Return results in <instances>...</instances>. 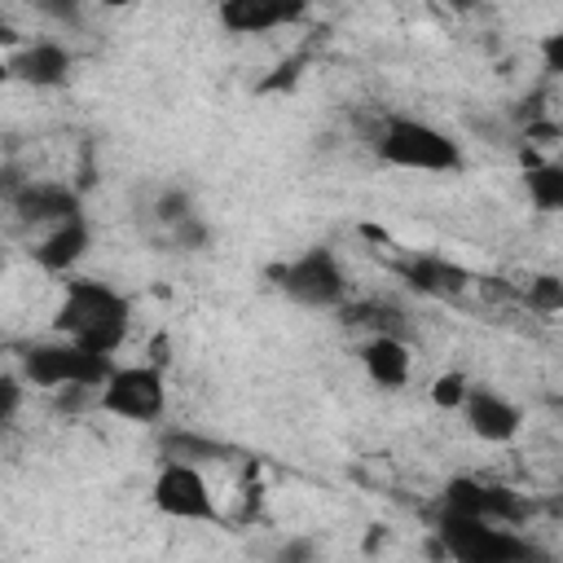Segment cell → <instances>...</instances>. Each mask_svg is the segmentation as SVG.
I'll list each match as a JSON object with an SVG mask.
<instances>
[{
	"mask_svg": "<svg viewBox=\"0 0 563 563\" xmlns=\"http://www.w3.org/2000/svg\"><path fill=\"white\" fill-rule=\"evenodd\" d=\"M88 246H92V224H88V216H79V220H66V224L48 229V233L31 246V260H35L44 273L75 277V268L84 264Z\"/></svg>",
	"mask_w": 563,
	"mask_h": 563,
	"instance_id": "12",
	"label": "cell"
},
{
	"mask_svg": "<svg viewBox=\"0 0 563 563\" xmlns=\"http://www.w3.org/2000/svg\"><path fill=\"white\" fill-rule=\"evenodd\" d=\"M150 501L158 515L176 523H220V506L207 488V475L189 462H163L150 488Z\"/></svg>",
	"mask_w": 563,
	"mask_h": 563,
	"instance_id": "7",
	"label": "cell"
},
{
	"mask_svg": "<svg viewBox=\"0 0 563 563\" xmlns=\"http://www.w3.org/2000/svg\"><path fill=\"white\" fill-rule=\"evenodd\" d=\"M537 57H541L545 75L563 79V26H559V31H550V35H541V44H537Z\"/></svg>",
	"mask_w": 563,
	"mask_h": 563,
	"instance_id": "22",
	"label": "cell"
},
{
	"mask_svg": "<svg viewBox=\"0 0 563 563\" xmlns=\"http://www.w3.org/2000/svg\"><path fill=\"white\" fill-rule=\"evenodd\" d=\"M321 559V541L308 537V532H295V537H282L268 554V563H317Z\"/></svg>",
	"mask_w": 563,
	"mask_h": 563,
	"instance_id": "20",
	"label": "cell"
},
{
	"mask_svg": "<svg viewBox=\"0 0 563 563\" xmlns=\"http://www.w3.org/2000/svg\"><path fill=\"white\" fill-rule=\"evenodd\" d=\"M471 387H475V383H471L462 369H444V374L431 383V405H435V409H453V413H457V409L466 405Z\"/></svg>",
	"mask_w": 563,
	"mask_h": 563,
	"instance_id": "18",
	"label": "cell"
},
{
	"mask_svg": "<svg viewBox=\"0 0 563 563\" xmlns=\"http://www.w3.org/2000/svg\"><path fill=\"white\" fill-rule=\"evenodd\" d=\"M462 418H466L471 435L484 440V444H510L523 431V409L510 396H501L493 387H479V383L471 387V396L462 405Z\"/></svg>",
	"mask_w": 563,
	"mask_h": 563,
	"instance_id": "11",
	"label": "cell"
},
{
	"mask_svg": "<svg viewBox=\"0 0 563 563\" xmlns=\"http://www.w3.org/2000/svg\"><path fill=\"white\" fill-rule=\"evenodd\" d=\"M9 70H13V79H22L31 88H62L70 79V48L57 40H31L13 53Z\"/></svg>",
	"mask_w": 563,
	"mask_h": 563,
	"instance_id": "13",
	"label": "cell"
},
{
	"mask_svg": "<svg viewBox=\"0 0 563 563\" xmlns=\"http://www.w3.org/2000/svg\"><path fill=\"white\" fill-rule=\"evenodd\" d=\"M374 154L378 163L387 167H400V172H427V176H440V172H457L462 167V145L453 132L427 123V119H413V114H387L374 132Z\"/></svg>",
	"mask_w": 563,
	"mask_h": 563,
	"instance_id": "2",
	"label": "cell"
},
{
	"mask_svg": "<svg viewBox=\"0 0 563 563\" xmlns=\"http://www.w3.org/2000/svg\"><path fill=\"white\" fill-rule=\"evenodd\" d=\"M523 198L545 211V216H563V163H550V158H537V163H523Z\"/></svg>",
	"mask_w": 563,
	"mask_h": 563,
	"instance_id": "15",
	"label": "cell"
},
{
	"mask_svg": "<svg viewBox=\"0 0 563 563\" xmlns=\"http://www.w3.org/2000/svg\"><path fill=\"white\" fill-rule=\"evenodd\" d=\"M132 330V299L101 282V277H70L62 282V299L53 308V334L57 339H70L88 352H101V356H114L123 347Z\"/></svg>",
	"mask_w": 563,
	"mask_h": 563,
	"instance_id": "1",
	"label": "cell"
},
{
	"mask_svg": "<svg viewBox=\"0 0 563 563\" xmlns=\"http://www.w3.org/2000/svg\"><path fill=\"white\" fill-rule=\"evenodd\" d=\"M435 537H440V550L453 563H541V550L523 532H515L506 523H493V519H471V515L440 510L435 515Z\"/></svg>",
	"mask_w": 563,
	"mask_h": 563,
	"instance_id": "4",
	"label": "cell"
},
{
	"mask_svg": "<svg viewBox=\"0 0 563 563\" xmlns=\"http://www.w3.org/2000/svg\"><path fill=\"white\" fill-rule=\"evenodd\" d=\"M273 286L299 303V308H312V312H330V308H347V295H352V282L334 255V246L317 242V246H303L299 255H290L286 264H273L268 268Z\"/></svg>",
	"mask_w": 563,
	"mask_h": 563,
	"instance_id": "5",
	"label": "cell"
},
{
	"mask_svg": "<svg viewBox=\"0 0 563 563\" xmlns=\"http://www.w3.org/2000/svg\"><path fill=\"white\" fill-rule=\"evenodd\" d=\"M308 18L303 0H224L216 4V22L229 35H268Z\"/></svg>",
	"mask_w": 563,
	"mask_h": 563,
	"instance_id": "10",
	"label": "cell"
},
{
	"mask_svg": "<svg viewBox=\"0 0 563 563\" xmlns=\"http://www.w3.org/2000/svg\"><path fill=\"white\" fill-rule=\"evenodd\" d=\"M361 369L374 387L383 391H400L409 383V369H413V356H409V343L396 339V334H369L361 343Z\"/></svg>",
	"mask_w": 563,
	"mask_h": 563,
	"instance_id": "14",
	"label": "cell"
},
{
	"mask_svg": "<svg viewBox=\"0 0 563 563\" xmlns=\"http://www.w3.org/2000/svg\"><path fill=\"white\" fill-rule=\"evenodd\" d=\"M167 238H172L176 251H202V246L211 242V229H207L202 216H189V220H180L176 229H167Z\"/></svg>",
	"mask_w": 563,
	"mask_h": 563,
	"instance_id": "21",
	"label": "cell"
},
{
	"mask_svg": "<svg viewBox=\"0 0 563 563\" xmlns=\"http://www.w3.org/2000/svg\"><path fill=\"white\" fill-rule=\"evenodd\" d=\"M523 299H528L532 312H541V317H559V312H563V277H554V273H537V277L528 282Z\"/></svg>",
	"mask_w": 563,
	"mask_h": 563,
	"instance_id": "17",
	"label": "cell"
},
{
	"mask_svg": "<svg viewBox=\"0 0 563 563\" xmlns=\"http://www.w3.org/2000/svg\"><path fill=\"white\" fill-rule=\"evenodd\" d=\"M163 453H167V462H189V466H198V462H207V457H216V453H229V449L216 444V440H207V435L176 431V435H163Z\"/></svg>",
	"mask_w": 563,
	"mask_h": 563,
	"instance_id": "16",
	"label": "cell"
},
{
	"mask_svg": "<svg viewBox=\"0 0 563 563\" xmlns=\"http://www.w3.org/2000/svg\"><path fill=\"white\" fill-rule=\"evenodd\" d=\"M440 510L449 515H471V519H493V523H523L528 506L515 488H501V484H484L475 475H453L440 493Z\"/></svg>",
	"mask_w": 563,
	"mask_h": 563,
	"instance_id": "8",
	"label": "cell"
},
{
	"mask_svg": "<svg viewBox=\"0 0 563 563\" xmlns=\"http://www.w3.org/2000/svg\"><path fill=\"white\" fill-rule=\"evenodd\" d=\"M97 409L136 427H154L167 413V378L163 365L141 361V365H119L110 383L97 391Z\"/></svg>",
	"mask_w": 563,
	"mask_h": 563,
	"instance_id": "6",
	"label": "cell"
},
{
	"mask_svg": "<svg viewBox=\"0 0 563 563\" xmlns=\"http://www.w3.org/2000/svg\"><path fill=\"white\" fill-rule=\"evenodd\" d=\"M154 216H158V224H163V229H176L180 220H189V216H198V211H194V198H189V189H180V185H167V189L158 194V202H154Z\"/></svg>",
	"mask_w": 563,
	"mask_h": 563,
	"instance_id": "19",
	"label": "cell"
},
{
	"mask_svg": "<svg viewBox=\"0 0 563 563\" xmlns=\"http://www.w3.org/2000/svg\"><path fill=\"white\" fill-rule=\"evenodd\" d=\"M0 391H4L0 422H13V418H18V405H22V374H4V378H0Z\"/></svg>",
	"mask_w": 563,
	"mask_h": 563,
	"instance_id": "23",
	"label": "cell"
},
{
	"mask_svg": "<svg viewBox=\"0 0 563 563\" xmlns=\"http://www.w3.org/2000/svg\"><path fill=\"white\" fill-rule=\"evenodd\" d=\"M114 356H101V352H88L70 339H35L18 352V374L26 387H44V391H70V387H84V391H101L114 374Z\"/></svg>",
	"mask_w": 563,
	"mask_h": 563,
	"instance_id": "3",
	"label": "cell"
},
{
	"mask_svg": "<svg viewBox=\"0 0 563 563\" xmlns=\"http://www.w3.org/2000/svg\"><path fill=\"white\" fill-rule=\"evenodd\" d=\"M9 207L22 224H35V229H57L66 220H79L84 216V198L79 189L62 185V180H22L18 189H9Z\"/></svg>",
	"mask_w": 563,
	"mask_h": 563,
	"instance_id": "9",
	"label": "cell"
}]
</instances>
